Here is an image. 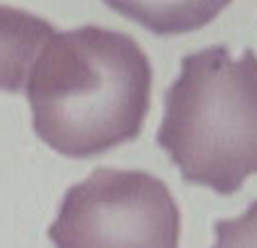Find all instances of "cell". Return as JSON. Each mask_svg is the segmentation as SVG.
Masks as SVG:
<instances>
[{
	"label": "cell",
	"mask_w": 257,
	"mask_h": 248,
	"mask_svg": "<svg viewBox=\"0 0 257 248\" xmlns=\"http://www.w3.org/2000/svg\"><path fill=\"white\" fill-rule=\"evenodd\" d=\"M151 79V63L133 36L97 25L59 32L25 86L32 127L57 154L97 158L140 136Z\"/></svg>",
	"instance_id": "cell-1"
},
{
	"label": "cell",
	"mask_w": 257,
	"mask_h": 248,
	"mask_svg": "<svg viewBox=\"0 0 257 248\" xmlns=\"http://www.w3.org/2000/svg\"><path fill=\"white\" fill-rule=\"evenodd\" d=\"M156 142L190 185L235 194L257 174V54L226 45L183 57Z\"/></svg>",
	"instance_id": "cell-2"
},
{
	"label": "cell",
	"mask_w": 257,
	"mask_h": 248,
	"mask_svg": "<svg viewBox=\"0 0 257 248\" xmlns=\"http://www.w3.org/2000/svg\"><path fill=\"white\" fill-rule=\"evenodd\" d=\"M48 237L54 248H178L181 210L154 174L97 167L68 187Z\"/></svg>",
	"instance_id": "cell-3"
},
{
	"label": "cell",
	"mask_w": 257,
	"mask_h": 248,
	"mask_svg": "<svg viewBox=\"0 0 257 248\" xmlns=\"http://www.w3.org/2000/svg\"><path fill=\"white\" fill-rule=\"evenodd\" d=\"M54 36L48 21L0 5V90L21 93L39 54Z\"/></svg>",
	"instance_id": "cell-4"
},
{
	"label": "cell",
	"mask_w": 257,
	"mask_h": 248,
	"mask_svg": "<svg viewBox=\"0 0 257 248\" xmlns=\"http://www.w3.org/2000/svg\"><path fill=\"white\" fill-rule=\"evenodd\" d=\"M230 3L232 0H104L120 16L160 36L201 30Z\"/></svg>",
	"instance_id": "cell-5"
},
{
	"label": "cell",
	"mask_w": 257,
	"mask_h": 248,
	"mask_svg": "<svg viewBox=\"0 0 257 248\" xmlns=\"http://www.w3.org/2000/svg\"><path fill=\"white\" fill-rule=\"evenodd\" d=\"M214 237L212 248H257V201L239 217L214 221Z\"/></svg>",
	"instance_id": "cell-6"
}]
</instances>
